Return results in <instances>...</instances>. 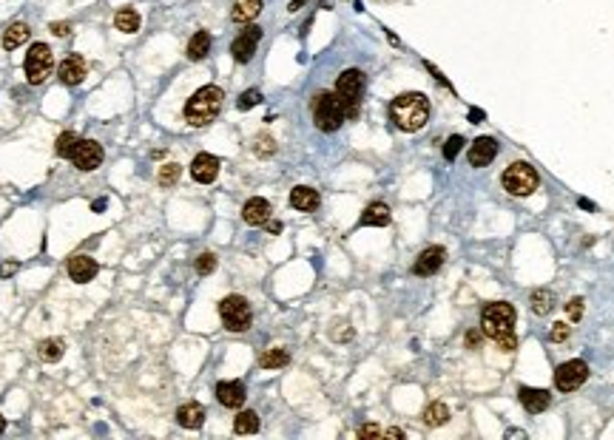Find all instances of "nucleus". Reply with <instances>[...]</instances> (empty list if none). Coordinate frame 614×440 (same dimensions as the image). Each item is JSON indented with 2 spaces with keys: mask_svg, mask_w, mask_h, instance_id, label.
I'll return each instance as SVG.
<instances>
[{
  "mask_svg": "<svg viewBox=\"0 0 614 440\" xmlns=\"http://www.w3.org/2000/svg\"><path fill=\"white\" fill-rule=\"evenodd\" d=\"M481 324H483V335L492 338L504 353H512L517 347V338H515V307L509 301L486 304L483 316H481Z\"/></svg>",
  "mask_w": 614,
  "mask_h": 440,
  "instance_id": "1",
  "label": "nucleus"
},
{
  "mask_svg": "<svg viewBox=\"0 0 614 440\" xmlns=\"http://www.w3.org/2000/svg\"><path fill=\"white\" fill-rule=\"evenodd\" d=\"M390 119L395 122L398 131H421L426 119H429V100L418 91L410 94H398V97L390 103Z\"/></svg>",
  "mask_w": 614,
  "mask_h": 440,
  "instance_id": "2",
  "label": "nucleus"
},
{
  "mask_svg": "<svg viewBox=\"0 0 614 440\" xmlns=\"http://www.w3.org/2000/svg\"><path fill=\"white\" fill-rule=\"evenodd\" d=\"M222 100L225 94L219 85H202L194 97L185 103V119L188 125H194V128H202V125L213 122L217 119V114L222 111Z\"/></svg>",
  "mask_w": 614,
  "mask_h": 440,
  "instance_id": "3",
  "label": "nucleus"
},
{
  "mask_svg": "<svg viewBox=\"0 0 614 440\" xmlns=\"http://www.w3.org/2000/svg\"><path fill=\"white\" fill-rule=\"evenodd\" d=\"M345 117H347V111H345V103L339 100V94L322 91L319 97L313 100V119H316V128H319V131H327V134L339 131L342 122H345Z\"/></svg>",
  "mask_w": 614,
  "mask_h": 440,
  "instance_id": "4",
  "label": "nucleus"
},
{
  "mask_svg": "<svg viewBox=\"0 0 614 440\" xmlns=\"http://www.w3.org/2000/svg\"><path fill=\"white\" fill-rule=\"evenodd\" d=\"M219 319L225 324V330L231 332H244L254 321V312H251V304L248 298L242 296H228L219 301Z\"/></svg>",
  "mask_w": 614,
  "mask_h": 440,
  "instance_id": "5",
  "label": "nucleus"
},
{
  "mask_svg": "<svg viewBox=\"0 0 614 440\" xmlns=\"http://www.w3.org/2000/svg\"><path fill=\"white\" fill-rule=\"evenodd\" d=\"M538 171L529 165V162H512L506 171H504V187L512 194V196H529L535 194L538 187Z\"/></svg>",
  "mask_w": 614,
  "mask_h": 440,
  "instance_id": "6",
  "label": "nucleus"
},
{
  "mask_svg": "<svg viewBox=\"0 0 614 440\" xmlns=\"http://www.w3.org/2000/svg\"><path fill=\"white\" fill-rule=\"evenodd\" d=\"M335 94H339V100L345 103L347 117H356L358 114V103H361V94H364V74L358 69L342 71L339 80H335Z\"/></svg>",
  "mask_w": 614,
  "mask_h": 440,
  "instance_id": "7",
  "label": "nucleus"
},
{
  "mask_svg": "<svg viewBox=\"0 0 614 440\" xmlns=\"http://www.w3.org/2000/svg\"><path fill=\"white\" fill-rule=\"evenodd\" d=\"M23 69H26V80H28V85H40V83H46V77H49L51 69H54L51 49H49L46 43H35L32 49H28V54H26Z\"/></svg>",
  "mask_w": 614,
  "mask_h": 440,
  "instance_id": "8",
  "label": "nucleus"
},
{
  "mask_svg": "<svg viewBox=\"0 0 614 440\" xmlns=\"http://www.w3.org/2000/svg\"><path fill=\"white\" fill-rule=\"evenodd\" d=\"M586 378H589V364L574 358V361H566V364L558 366V372H555V387H558L561 392H574Z\"/></svg>",
  "mask_w": 614,
  "mask_h": 440,
  "instance_id": "9",
  "label": "nucleus"
},
{
  "mask_svg": "<svg viewBox=\"0 0 614 440\" xmlns=\"http://www.w3.org/2000/svg\"><path fill=\"white\" fill-rule=\"evenodd\" d=\"M103 145L94 139H77L74 151H72V162L77 171H97L103 165Z\"/></svg>",
  "mask_w": 614,
  "mask_h": 440,
  "instance_id": "10",
  "label": "nucleus"
},
{
  "mask_svg": "<svg viewBox=\"0 0 614 440\" xmlns=\"http://www.w3.org/2000/svg\"><path fill=\"white\" fill-rule=\"evenodd\" d=\"M262 40V28L259 26H248L242 35L231 43V54L236 62H251V57L256 54V46Z\"/></svg>",
  "mask_w": 614,
  "mask_h": 440,
  "instance_id": "11",
  "label": "nucleus"
},
{
  "mask_svg": "<svg viewBox=\"0 0 614 440\" xmlns=\"http://www.w3.org/2000/svg\"><path fill=\"white\" fill-rule=\"evenodd\" d=\"M219 174V160L213 153H197L194 162H191V176L199 182V185H210Z\"/></svg>",
  "mask_w": 614,
  "mask_h": 440,
  "instance_id": "12",
  "label": "nucleus"
},
{
  "mask_svg": "<svg viewBox=\"0 0 614 440\" xmlns=\"http://www.w3.org/2000/svg\"><path fill=\"white\" fill-rule=\"evenodd\" d=\"M444 259H447V250H444V247H426L424 253L415 259L413 273H415V276H435V273L441 270Z\"/></svg>",
  "mask_w": 614,
  "mask_h": 440,
  "instance_id": "13",
  "label": "nucleus"
},
{
  "mask_svg": "<svg viewBox=\"0 0 614 440\" xmlns=\"http://www.w3.org/2000/svg\"><path fill=\"white\" fill-rule=\"evenodd\" d=\"M495 153H498V142L492 137H478L470 148V165L472 168H486L495 160Z\"/></svg>",
  "mask_w": 614,
  "mask_h": 440,
  "instance_id": "14",
  "label": "nucleus"
},
{
  "mask_svg": "<svg viewBox=\"0 0 614 440\" xmlns=\"http://www.w3.org/2000/svg\"><path fill=\"white\" fill-rule=\"evenodd\" d=\"M97 262L91 259V256H85V253H74L72 259H69V276H72V281H77V285H85V281H91L97 276Z\"/></svg>",
  "mask_w": 614,
  "mask_h": 440,
  "instance_id": "15",
  "label": "nucleus"
},
{
  "mask_svg": "<svg viewBox=\"0 0 614 440\" xmlns=\"http://www.w3.org/2000/svg\"><path fill=\"white\" fill-rule=\"evenodd\" d=\"M88 74V66L85 60L80 54H69L63 62H60V80H63L66 85H80Z\"/></svg>",
  "mask_w": 614,
  "mask_h": 440,
  "instance_id": "16",
  "label": "nucleus"
},
{
  "mask_svg": "<svg viewBox=\"0 0 614 440\" xmlns=\"http://www.w3.org/2000/svg\"><path fill=\"white\" fill-rule=\"evenodd\" d=\"M244 398H248V392H244L242 381H222V384H217V400L222 406H228V409H239V406L244 403Z\"/></svg>",
  "mask_w": 614,
  "mask_h": 440,
  "instance_id": "17",
  "label": "nucleus"
},
{
  "mask_svg": "<svg viewBox=\"0 0 614 440\" xmlns=\"http://www.w3.org/2000/svg\"><path fill=\"white\" fill-rule=\"evenodd\" d=\"M270 202L267 199H262V196H254V199H248L244 202V208H242V219L248 225H254V228H259V225H267V219H270Z\"/></svg>",
  "mask_w": 614,
  "mask_h": 440,
  "instance_id": "18",
  "label": "nucleus"
},
{
  "mask_svg": "<svg viewBox=\"0 0 614 440\" xmlns=\"http://www.w3.org/2000/svg\"><path fill=\"white\" fill-rule=\"evenodd\" d=\"M517 395H520V403H524V409L532 412V415H540V412L546 409V406H549V400H551V395H549L546 389H532V387H524Z\"/></svg>",
  "mask_w": 614,
  "mask_h": 440,
  "instance_id": "19",
  "label": "nucleus"
},
{
  "mask_svg": "<svg viewBox=\"0 0 614 440\" xmlns=\"http://www.w3.org/2000/svg\"><path fill=\"white\" fill-rule=\"evenodd\" d=\"M358 225H361V228H384V225H390V208H387L384 202L367 205L364 213H361V219H358Z\"/></svg>",
  "mask_w": 614,
  "mask_h": 440,
  "instance_id": "20",
  "label": "nucleus"
},
{
  "mask_svg": "<svg viewBox=\"0 0 614 440\" xmlns=\"http://www.w3.org/2000/svg\"><path fill=\"white\" fill-rule=\"evenodd\" d=\"M176 423L185 429H199L205 423V406L199 403H182L176 409Z\"/></svg>",
  "mask_w": 614,
  "mask_h": 440,
  "instance_id": "21",
  "label": "nucleus"
},
{
  "mask_svg": "<svg viewBox=\"0 0 614 440\" xmlns=\"http://www.w3.org/2000/svg\"><path fill=\"white\" fill-rule=\"evenodd\" d=\"M28 37H32V28H28V23L17 20V23H12V26L3 31V49H6V51H15V49H20Z\"/></svg>",
  "mask_w": 614,
  "mask_h": 440,
  "instance_id": "22",
  "label": "nucleus"
},
{
  "mask_svg": "<svg viewBox=\"0 0 614 440\" xmlns=\"http://www.w3.org/2000/svg\"><path fill=\"white\" fill-rule=\"evenodd\" d=\"M290 205L296 210H316L319 208V194L313 191V187H307V185H296L290 191Z\"/></svg>",
  "mask_w": 614,
  "mask_h": 440,
  "instance_id": "23",
  "label": "nucleus"
},
{
  "mask_svg": "<svg viewBox=\"0 0 614 440\" xmlns=\"http://www.w3.org/2000/svg\"><path fill=\"white\" fill-rule=\"evenodd\" d=\"M259 12H262V0H236L233 12H231V20L239 23V26H244V23L256 20Z\"/></svg>",
  "mask_w": 614,
  "mask_h": 440,
  "instance_id": "24",
  "label": "nucleus"
},
{
  "mask_svg": "<svg viewBox=\"0 0 614 440\" xmlns=\"http://www.w3.org/2000/svg\"><path fill=\"white\" fill-rule=\"evenodd\" d=\"M63 353H66L63 338H46V341L38 344V355H40V361H46V364L60 361V358H63Z\"/></svg>",
  "mask_w": 614,
  "mask_h": 440,
  "instance_id": "25",
  "label": "nucleus"
},
{
  "mask_svg": "<svg viewBox=\"0 0 614 440\" xmlns=\"http://www.w3.org/2000/svg\"><path fill=\"white\" fill-rule=\"evenodd\" d=\"M114 26H117L119 31H126V35H134V31H140V15H137L134 9H117Z\"/></svg>",
  "mask_w": 614,
  "mask_h": 440,
  "instance_id": "26",
  "label": "nucleus"
},
{
  "mask_svg": "<svg viewBox=\"0 0 614 440\" xmlns=\"http://www.w3.org/2000/svg\"><path fill=\"white\" fill-rule=\"evenodd\" d=\"M210 51V35L208 31H197V35L188 40V60H202Z\"/></svg>",
  "mask_w": 614,
  "mask_h": 440,
  "instance_id": "27",
  "label": "nucleus"
},
{
  "mask_svg": "<svg viewBox=\"0 0 614 440\" xmlns=\"http://www.w3.org/2000/svg\"><path fill=\"white\" fill-rule=\"evenodd\" d=\"M447 421H449V409H447V403H441V400L429 403L424 409V423L426 426H444Z\"/></svg>",
  "mask_w": 614,
  "mask_h": 440,
  "instance_id": "28",
  "label": "nucleus"
},
{
  "mask_svg": "<svg viewBox=\"0 0 614 440\" xmlns=\"http://www.w3.org/2000/svg\"><path fill=\"white\" fill-rule=\"evenodd\" d=\"M555 310V293L551 290H535L532 293V312L535 316H549Z\"/></svg>",
  "mask_w": 614,
  "mask_h": 440,
  "instance_id": "29",
  "label": "nucleus"
},
{
  "mask_svg": "<svg viewBox=\"0 0 614 440\" xmlns=\"http://www.w3.org/2000/svg\"><path fill=\"white\" fill-rule=\"evenodd\" d=\"M288 364H290V353L282 350V347H273L259 358V366H265V369H279V366H288Z\"/></svg>",
  "mask_w": 614,
  "mask_h": 440,
  "instance_id": "30",
  "label": "nucleus"
},
{
  "mask_svg": "<svg viewBox=\"0 0 614 440\" xmlns=\"http://www.w3.org/2000/svg\"><path fill=\"white\" fill-rule=\"evenodd\" d=\"M233 432L236 434H254V432H259V415L256 412H239L236 415V421H233Z\"/></svg>",
  "mask_w": 614,
  "mask_h": 440,
  "instance_id": "31",
  "label": "nucleus"
},
{
  "mask_svg": "<svg viewBox=\"0 0 614 440\" xmlns=\"http://www.w3.org/2000/svg\"><path fill=\"white\" fill-rule=\"evenodd\" d=\"M74 145H77V134L74 131H63L57 137V142H54V153L57 156H72Z\"/></svg>",
  "mask_w": 614,
  "mask_h": 440,
  "instance_id": "32",
  "label": "nucleus"
},
{
  "mask_svg": "<svg viewBox=\"0 0 614 440\" xmlns=\"http://www.w3.org/2000/svg\"><path fill=\"white\" fill-rule=\"evenodd\" d=\"M179 174H182V168H179L176 162H168V165H163V168H160V176H157V182H160L163 187H171V185H176Z\"/></svg>",
  "mask_w": 614,
  "mask_h": 440,
  "instance_id": "33",
  "label": "nucleus"
},
{
  "mask_svg": "<svg viewBox=\"0 0 614 440\" xmlns=\"http://www.w3.org/2000/svg\"><path fill=\"white\" fill-rule=\"evenodd\" d=\"M254 153H256V156H270V153H276V142H273V137L259 134V137L254 139Z\"/></svg>",
  "mask_w": 614,
  "mask_h": 440,
  "instance_id": "34",
  "label": "nucleus"
},
{
  "mask_svg": "<svg viewBox=\"0 0 614 440\" xmlns=\"http://www.w3.org/2000/svg\"><path fill=\"white\" fill-rule=\"evenodd\" d=\"M262 103V94L256 91V88H251V91H244L242 97H239V111H248V108H254V105H259Z\"/></svg>",
  "mask_w": 614,
  "mask_h": 440,
  "instance_id": "35",
  "label": "nucleus"
},
{
  "mask_svg": "<svg viewBox=\"0 0 614 440\" xmlns=\"http://www.w3.org/2000/svg\"><path fill=\"white\" fill-rule=\"evenodd\" d=\"M460 148H464V137H460V134L449 137V139H447V145H444V160H449V162H452L455 156H458V151H460Z\"/></svg>",
  "mask_w": 614,
  "mask_h": 440,
  "instance_id": "36",
  "label": "nucleus"
},
{
  "mask_svg": "<svg viewBox=\"0 0 614 440\" xmlns=\"http://www.w3.org/2000/svg\"><path fill=\"white\" fill-rule=\"evenodd\" d=\"M213 267H217V256H213V253H202V256L197 259V273H199V276L213 273Z\"/></svg>",
  "mask_w": 614,
  "mask_h": 440,
  "instance_id": "37",
  "label": "nucleus"
},
{
  "mask_svg": "<svg viewBox=\"0 0 614 440\" xmlns=\"http://www.w3.org/2000/svg\"><path fill=\"white\" fill-rule=\"evenodd\" d=\"M569 332H572V327H569V324H563V321H558L555 327H551V332H549V341L561 344V341H566V338H569Z\"/></svg>",
  "mask_w": 614,
  "mask_h": 440,
  "instance_id": "38",
  "label": "nucleus"
},
{
  "mask_svg": "<svg viewBox=\"0 0 614 440\" xmlns=\"http://www.w3.org/2000/svg\"><path fill=\"white\" fill-rule=\"evenodd\" d=\"M566 312H569L572 321H580V316H583V298H572V301L566 304Z\"/></svg>",
  "mask_w": 614,
  "mask_h": 440,
  "instance_id": "39",
  "label": "nucleus"
},
{
  "mask_svg": "<svg viewBox=\"0 0 614 440\" xmlns=\"http://www.w3.org/2000/svg\"><path fill=\"white\" fill-rule=\"evenodd\" d=\"M49 28H51V35H57V37L72 35V23H51Z\"/></svg>",
  "mask_w": 614,
  "mask_h": 440,
  "instance_id": "40",
  "label": "nucleus"
},
{
  "mask_svg": "<svg viewBox=\"0 0 614 440\" xmlns=\"http://www.w3.org/2000/svg\"><path fill=\"white\" fill-rule=\"evenodd\" d=\"M358 437H381V429L376 423H367V426L358 429Z\"/></svg>",
  "mask_w": 614,
  "mask_h": 440,
  "instance_id": "41",
  "label": "nucleus"
},
{
  "mask_svg": "<svg viewBox=\"0 0 614 440\" xmlns=\"http://www.w3.org/2000/svg\"><path fill=\"white\" fill-rule=\"evenodd\" d=\"M12 273H17V262H6V264H0V276H3V278H9Z\"/></svg>",
  "mask_w": 614,
  "mask_h": 440,
  "instance_id": "42",
  "label": "nucleus"
},
{
  "mask_svg": "<svg viewBox=\"0 0 614 440\" xmlns=\"http://www.w3.org/2000/svg\"><path fill=\"white\" fill-rule=\"evenodd\" d=\"M478 341H481V332H478V330H470V332H467V347H470V350L478 347Z\"/></svg>",
  "mask_w": 614,
  "mask_h": 440,
  "instance_id": "43",
  "label": "nucleus"
},
{
  "mask_svg": "<svg viewBox=\"0 0 614 440\" xmlns=\"http://www.w3.org/2000/svg\"><path fill=\"white\" fill-rule=\"evenodd\" d=\"M470 119H472V122H481V119H483V111L472 108V111H470Z\"/></svg>",
  "mask_w": 614,
  "mask_h": 440,
  "instance_id": "44",
  "label": "nucleus"
},
{
  "mask_svg": "<svg viewBox=\"0 0 614 440\" xmlns=\"http://www.w3.org/2000/svg\"><path fill=\"white\" fill-rule=\"evenodd\" d=\"M304 3H307V0H290V12H299Z\"/></svg>",
  "mask_w": 614,
  "mask_h": 440,
  "instance_id": "45",
  "label": "nucleus"
},
{
  "mask_svg": "<svg viewBox=\"0 0 614 440\" xmlns=\"http://www.w3.org/2000/svg\"><path fill=\"white\" fill-rule=\"evenodd\" d=\"M267 230H270V233H279V230H282V225H279V222H270V225H267Z\"/></svg>",
  "mask_w": 614,
  "mask_h": 440,
  "instance_id": "46",
  "label": "nucleus"
},
{
  "mask_svg": "<svg viewBox=\"0 0 614 440\" xmlns=\"http://www.w3.org/2000/svg\"><path fill=\"white\" fill-rule=\"evenodd\" d=\"M387 434H390V437H404V432H401V429H390Z\"/></svg>",
  "mask_w": 614,
  "mask_h": 440,
  "instance_id": "47",
  "label": "nucleus"
},
{
  "mask_svg": "<svg viewBox=\"0 0 614 440\" xmlns=\"http://www.w3.org/2000/svg\"><path fill=\"white\" fill-rule=\"evenodd\" d=\"M3 429H6V418H3V415H0V432H3Z\"/></svg>",
  "mask_w": 614,
  "mask_h": 440,
  "instance_id": "48",
  "label": "nucleus"
}]
</instances>
